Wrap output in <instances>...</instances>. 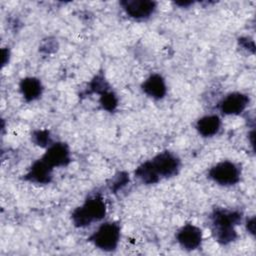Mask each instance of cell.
Masks as SVG:
<instances>
[{"label": "cell", "mask_w": 256, "mask_h": 256, "mask_svg": "<svg viewBox=\"0 0 256 256\" xmlns=\"http://www.w3.org/2000/svg\"><path fill=\"white\" fill-rule=\"evenodd\" d=\"M211 231L217 242L227 245L237 238L235 226L241 221V214L237 211L216 209L211 217Z\"/></svg>", "instance_id": "6da1fadb"}, {"label": "cell", "mask_w": 256, "mask_h": 256, "mask_svg": "<svg viewBox=\"0 0 256 256\" xmlns=\"http://www.w3.org/2000/svg\"><path fill=\"white\" fill-rule=\"evenodd\" d=\"M106 215V204L100 195L88 198L72 212V222L77 227H86L102 220Z\"/></svg>", "instance_id": "7a4b0ae2"}, {"label": "cell", "mask_w": 256, "mask_h": 256, "mask_svg": "<svg viewBox=\"0 0 256 256\" xmlns=\"http://www.w3.org/2000/svg\"><path fill=\"white\" fill-rule=\"evenodd\" d=\"M120 240V226L116 222H106L90 236V241L95 247L103 251L114 250Z\"/></svg>", "instance_id": "3957f363"}, {"label": "cell", "mask_w": 256, "mask_h": 256, "mask_svg": "<svg viewBox=\"0 0 256 256\" xmlns=\"http://www.w3.org/2000/svg\"><path fill=\"white\" fill-rule=\"evenodd\" d=\"M209 178L215 183L223 186L234 185L240 180V168L231 161H222L210 168L208 172Z\"/></svg>", "instance_id": "277c9868"}, {"label": "cell", "mask_w": 256, "mask_h": 256, "mask_svg": "<svg viewBox=\"0 0 256 256\" xmlns=\"http://www.w3.org/2000/svg\"><path fill=\"white\" fill-rule=\"evenodd\" d=\"M150 163L160 179L173 177L180 169V160L175 154L169 151L158 153L150 160Z\"/></svg>", "instance_id": "5b68a950"}, {"label": "cell", "mask_w": 256, "mask_h": 256, "mask_svg": "<svg viewBox=\"0 0 256 256\" xmlns=\"http://www.w3.org/2000/svg\"><path fill=\"white\" fill-rule=\"evenodd\" d=\"M126 14L136 20H143L150 17L157 4L151 0H124L120 2Z\"/></svg>", "instance_id": "8992f818"}, {"label": "cell", "mask_w": 256, "mask_h": 256, "mask_svg": "<svg viewBox=\"0 0 256 256\" xmlns=\"http://www.w3.org/2000/svg\"><path fill=\"white\" fill-rule=\"evenodd\" d=\"M176 239L183 249L195 250L201 245L202 231L193 224H186L178 230Z\"/></svg>", "instance_id": "52a82bcc"}, {"label": "cell", "mask_w": 256, "mask_h": 256, "mask_svg": "<svg viewBox=\"0 0 256 256\" xmlns=\"http://www.w3.org/2000/svg\"><path fill=\"white\" fill-rule=\"evenodd\" d=\"M42 159L52 168L66 166L71 160L70 150L64 143H52L47 147Z\"/></svg>", "instance_id": "ba28073f"}, {"label": "cell", "mask_w": 256, "mask_h": 256, "mask_svg": "<svg viewBox=\"0 0 256 256\" xmlns=\"http://www.w3.org/2000/svg\"><path fill=\"white\" fill-rule=\"evenodd\" d=\"M248 102L247 95L240 92H233L222 99L219 109L225 115H238L246 109Z\"/></svg>", "instance_id": "9c48e42d"}, {"label": "cell", "mask_w": 256, "mask_h": 256, "mask_svg": "<svg viewBox=\"0 0 256 256\" xmlns=\"http://www.w3.org/2000/svg\"><path fill=\"white\" fill-rule=\"evenodd\" d=\"M52 171L53 168L41 158L32 164L24 179L35 184H48L52 180Z\"/></svg>", "instance_id": "30bf717a"}, {"label": "cell", "mask_w": 256, "mask_h": 256, "mask_svg": "<svg viewBox=\"0 0 256 256\" xmlns=\"http://www.w3.org/2000/svg\"><path fill=\"white\" fill-rule=\"evenodd\" d=\"M141 87L147 96L156 100L162 99L167 91L165 80L159 74L150 75L146 80H144Z\"/></svg>", "instance_id": "8fae6325"}, {"label": "cell", "mask_w": 256, "mask_h": 256, "mask_svg": "<svg viewBox=\"0 0 256 256\" xmlns=\"http://www.w3.org/2000/svg\"><path fill=\"white\" fill-rule=\"evenodd\" d=\"M19 89L23 98L26 101L31 102L41 96L43 87L39 79L35 77H25L20 81Z\"/></svg>", "instance_id": "7c38bea8"}, {"label": "cell", "mask_w": 256, "mask_h": 256, "mask_svg": "<svg viewBox=\"0 0 256 256\" xmlns=\"http://www.w3.org/2000/svg\"><path fill=\"white\" fill-rule=\"evenodd\" d=\"M221 120L217 115H206L197 120L195 128L203 137H212L218 133Z\"/></svg>", "instance_id": "4fadbf2b"}, {"label": "cell", "mask_w": 256, "mask_h": 256, "mask_svg": "<svg viewBox=\"0 0 256 256\" xmlns=\"http://www.w3.org/2000/svg\"><path fill=\"white\" fill-rule=\"evenodd\" d=\"M135 176L145 184H154L160 180L159 176L152 167L150 160L142 163L138 168H136Z\"/></svg>", "instance_id": "5bb4252c"}, {"label": "cell", "mask_w": 256, "mask_h": 256, "mask_svg": "<svg viewBox=\"0 0 256 256\" xmlns=\"http://www.w3.org/2000/svg\"><path fill=\"white\" fill-rule=\"evenodd\" d=\"M100 104L103 107V109L112 112L116 109L118 101L115 94L107 90L100 94Z\"/></svg>", "instance_id": "9a60e30c"}, {"label": "cell", "mask_w": 256, "mask_h": 256, "mask_svg": "<svg viewBox=\"0 0 256 256\" xmlns=\"http://www.w3.org/2000/svg\"><path fill=\"white\" fill-rule=\"evenodd\" d=\"M32 141L40 147H49L52 144L51 136L47 130H37L32 134Z\"/></svg>", "instance_id": "2e32d148"}, {"label": "cell", "mask_w": 256, "mask_h": 256, "mask_svg": "<svg viewBox=\"0 0 256 256\" xmlns=\"http://www.w3.org/2000/svg\"><path fill=\"white\" fill-rule=\"evenodd\" d=\"M247 230L251 233V234H254L255 233V218L252 217L251 219H249L247 221Z\"/></svg>", "instance_id": "e0dca14e"}]
</instances>
